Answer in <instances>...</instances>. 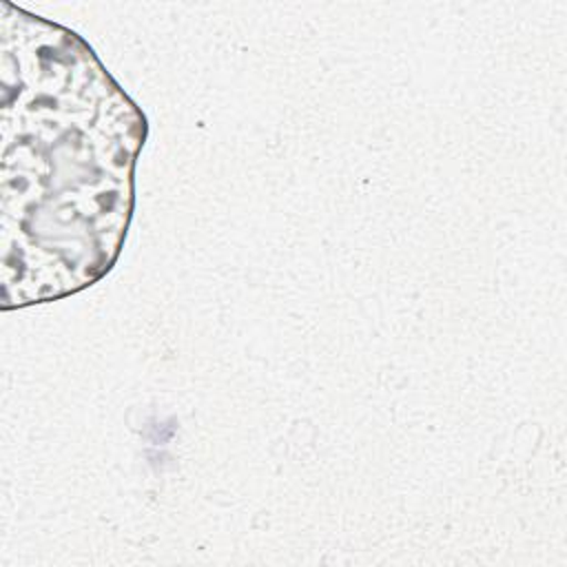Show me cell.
<instances>
[{
	"instance_id": "6da1fadb",
	"label": "cell",
	"mask_w": 567,
	"mask_h": 567,
	"mask_svg": "<svg viewBox=\"0 0 567 567\" xmlns=\"http://www.w3.org/2000/svg\"><path fill=\"white\" fill-rule=\"evenodd\" d=\"M2 308L80 292L115 264L146 117L73 31L2 4Z\"/></svg>"
}]
</instances>
